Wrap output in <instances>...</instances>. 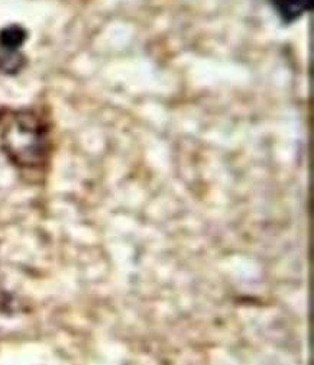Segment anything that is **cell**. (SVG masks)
<instances>
[{
	"label": "cell",
	"instance_id": "7a4b0ae2",
	"mask_svg": "<svg viewBox=\"0 0 314 365\" xmlns=\"http://www.w3.org/2000/svg\"><path fill=\"white\" fill-rule=\"evenodd\" d=\"M28 34L18 25H11L0 31V71L16 74L25 66V58L19 53Z\"/></svg>",
	"mask_w": 314,
	"mask_h": 365
},
{
	"label": "cell",
	"instance_id": "6da1fadb",
	"mask_svg": "<svg viewBox=\"0 0 314 365\" xmlns=\"http://www.w3.org/2000/svg\"><path fill=\"white\" fill-rule=\"evenodd\" d=\"M0 147L21 171H42L51 155V123L35 108H0Z\"/></svg>",
	"mask_w": 314,
	"mask_h": 365
},
{
	"label": "cell",
	"instance_id": "3957f363",
	"mask_svg": "<svg viewBox=\"0 0 314 365\" xmlns=\"http://www.w3.org/2000/svg\"><path fill=\"white\" fill-rule=\"evenodd\" d=\"M284 24H293L304 16L313 6V0H268Z\"/></svg>",
	"mask_w": 314,
	"mask_h": 365
}]
</instances>
